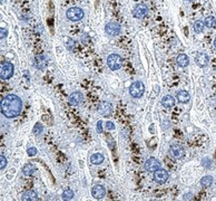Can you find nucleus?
I'll return each mask as SVG.
<instances>
[{
    "label": "nucleus",
    "instance_id": "6",
    "mask_svg": "<svg viewBox=\"0 0 216 201\" xmlns=\"http://www.w3.org/2000/svg\"><path fill=\"white\" fill-rule=\"evenodd\" d=\"M153 179H154L155 182L158 183V184H164L168 179V172L166 171V170L160 169L159 168V169L156 170V171L154 172Z\"/></svg>",
    "mask_w": 216,
    "mask_h": 201
},
{
    "label": "nucleus",
    "instance_id": "4",
    "mask_svg": "<svg viewBox=\"0 0 216 201\" xmlns=\"http://www.w3.org/2000/svg\"><path fill=\"white\" fill-rule=\"evenodd\" d=\"M145 92V85L141 83L140 80H136L134 82L133 84L129 87V93L133 97L135 98H139V97L143 96V94Z\"/></svg>",
    "mask_w": 216,
    "mask_h": 201
},
{
    "label": "nucleus",
    "instance_id": "1",
    "mask_svg": "<svg viewBox=\"0 0 216 201\" xmlns=\"http://www.w3.org/2000/svg\"><path fill=\"white\" fill-rule=\"evenodd\" d=\"M0 107H1V114L7 118L17 117L22 111V101L17 95L9 94L1 99Z\"/></svg>",
    "mask_w": 216,
    "mask_h": 201
},
{
    "label": "nucleus",
    "instance_id": "21",
    "mask_svg": "<svg viewBox=\"0 0 216 201\" xmlns=\"http://www.w3.org/2000/svg\"><path fill=\"white\" fill-rule=\"evenodd\" d=\"M35 172H36V166L34 165V164H31V163L26 164V165L22 168V173H24L25 175H27V177H30V175H32Z\"/></svg>",
    "mask_w": 216,
    "mask_h": 201
},
{
    "label": "nucleus",
    "instance_id": "30",
    "mask_svg": "<svg viewBox=\"0 0 216 201\" xmlns=\"http://www.w3.org/2000/svg\"><path fill=\"white\" fill-rule=\"evenodd\" d=\"M97 131H98L99 133H102L103 132V122L102 121H98V122H97Z\"/></svg>",
    "mask_w": 216,
    "mask_h": 201
},
{
    "label": "nucleus",
    "instance_id": "25",
    "mask_svg": "<svg viewBox=\"0 0 216 201\" xmlns=\"http://www.w3.org/2000/svg\"><path fill=\"white\" fill-rule=\"evenodd\" d=\"M74 197H75L74 191L70 190V189H67V190H65L64 192H62V199H64V200H71Z\"/></svg>",
    "mask_w": 216,
    "mask_h": 201
},
{
    "label": "nucleus",
    "instance_id": "13",
    "mask_svg": "<svg viewBox=\"0 0 216 201\" xmlns=\"http://www.w3.org/2000/svg\"><path fill=\"white\" fill-rule=\"evenodd\" d=\"M84 101V95L80 92H74L70 94L69 96V103L72 106H78L83 103Z\"/></svg>",
    "mask_w": 216,
    "mask_h": 201
},
{
    "label": "nucleus",
    "instance_id": "17",
    "mask_svg": "<svg viewBox=\"0 0 216 201\" xmlns=\"http://www.w3.org/2000/svg\"><path fill=\"white\" fill-rule=\"evenodd\" d=\"M162 104L164 105V107L166 108H172L175 105V98L172 95H165L162 99Z\"/></svg>",
    "mask_w": 216,
    "mask_h": 201
},
{
    "label": "nucleus",
    "instance_id": "3",
    "mask_svg": "<svg viewBox=\"0 0 216 201\" xmlns=\"http://www.w3.org/2000/svg\"><path fill=\"white\" fill-rule=\"evenodd\" d=\"M84 15H85L84 10L79 7H71L66 12L67 18L71 20V22H79L84 18Z\"/></svg>",
    "mask_w": 216,
    "mask_h": 201
},
{
    "label": "nucleus",
    "instance_id": "10",
    "mask_svg": "<svg viewBox=\"0 0 216 201\" xmlns=\"http://www.w3.org/2000/svg\"><path fill=\"white\" fill-rule=\"evenodd\" d=\"M91 196L95 199H103L106 196V188L102 184H96L94 185L91 189Z\"/></svg>",
    "mask_w": 216,
    "mask_h": 201
},
{
    "label": "nucleus",
    "instance_id": "26",
    "mask_svg": "<svg viewBox=\"0 0 216 201\" xmlns=\"http://www.w3.org/2000/svg\"><path fill=\"white\" fill-rule=\"evenodd\" d=\"M37 152H38V150L34 146L29 147V149L27 150V153H28V156H35L36 154H37Z\"/></svg>",
    "mask_w": 216,
    "mask_h": 201
},
{
    "label": "nucleus",
    "instance_id": "2",
    "mask_svg": "<svg viewBox=\"0 0 216 201\" xmlns=\"http://www.w3.org/2000/svg\"><path fill=\"white\" fill-rule=\"evenodd\" d=\"M13 72H15V67L11 63L3 62L1 63V68H0V78L2 80L9 79L12 77Z\"/></svg>",
    "mask_w": 216,
    "mask_h": 201
},
{
    "label": "nucleus",
    "instance_id": "29",
    "mask_svg": "<svg viewBox=\"0 0 216 201\" xmlns=\"http://www.w3.org/2000/svg\"><path fill=\"white\" fill-rule=\"evenodd\" d=\"M0 31H1V39H3V38L7 37V34H8V31H7V29H6V28L1 27V29H0Z\"/></svg>",
    "mask_w": 216,
    "mask_h": 201
},
{
    "label": "nucleus",
    "instance_id": "22",
    "mask_svg": "<svg viewBox=\"0 0 216 201\" xmlns=\"http://www.w3.org/2000/svg\"><path fill=\"white\" fill-rule=\"evenodd\" d=\"M212 183H213V177H211V175H205L200 179V185L203 188L211 187Z\"/></svg>",
    "mask_w": 216,
    "mask_h": 201
},
{
    "label": "nucleus",
    "instance_id": "5",
    "mask_svg": "<svg viewBox=\"0 0 216 201\" xmlns=\"http://www.w3.org/2000/svg\"><path fill=\"white\" fill-rule=\"evenodd\" d=\"M123 64V59L117 54H112L107 57V65L112 70H117L122 67Z\"/></svg>",
    "mask_w": 216,
    "mask_h": 201
},
{
    "label": "nucleus",
    "instance_id": "12",
    "mask_svg": "<svg viewBox=\"0 0 216 201\" xmlns=\"http://www.w3.org/2000/svg\"><path fill=\"white\" fill-rule=\"evenodd\" d=\"M208 62H209V58H208L207 54H205V53L196 54V56H195V63H196L197 66L206 67L208 65Z\"/></svg>",
    "mask_w": 216,
    "mask_h": 201
},
{
    "label": "nucleus",
    "instance_id": "14",
    "mask_svg": "<svg viewBox=\"0 0 216 201\" xmlns=\"http://www.w3.org/2000/svg\"><path fill=\"white\" fill-rule=\"evenodd\" d=\"M147 12H148V9H147L146 6H145V5H138L136 8L134 9L133 16L135 17V18L141 19V18H144V17L146 16Z\"/></svg>",
    "mask_w": 216,
    "mask_h": 201
},
{
    "label": "nucleus",
    "instance_id": "20",
    "mask_svg": "<svg viewBox=\"0 0 216 201\" xmlns=\"http://www.w3.org/2000/svg\"><path fill=\"white\" fill-rule=\"evenodd\" d=\"M105 158L103 156L102 153H94L93 156H90V162L95 165H99V164H102L104 162Z\"/></svg>",
    "mask_w": 216,
    "mask_h": 201
},
{
    "label": "nucleus",
    "instance_id": "24",
    "mask_svg": "<svg viewBox=\"0 0 216 201\" xmlns=\"http://www.w3.org/2000/svg\"><path fill=\"white\" fill-rule=\"evenodd\" d=\"M204 27H205V24H204V22H202V20H196L194 24V30L195 32H197V34H200V32H202L204 30Z\"/></svg>",
    "mask_w": 216,
    "mask_h": 201
},
{
    "label": "nucleus",
    "instance_id": "16",
    "mask_svg": "<svg viewBox=\"0 0 216 201\" xmlns=\"http://www.w3.org/2000/svg\"><path fill=\"white\" fill-rule=\"evenodd\" d=\"M176 63L178 64V66L181 67H186L190 64V58L186 54H179L176 58Z\"/></svg>",
    "mask_w": 216,
    "mask_h": 201
},
{
    "label": "nucleus",
    "instance_id": "31",
    "mask_svg": "<svg viewBox=\"0 0 216 201\" xmlns=\"http://www.w3.org/2000/svg\"><path fill=\"white\" fill-rule=\"evenodd\" d=\"M106 129L108 130V131H110V130H114L115 129V125L113 122H107L106 124Z\"/></svg>",
    "mask_w": 216,
    "mask_h": 201
},
{
    "label": "nucleus",
    "instance_id": "15",
    "mask_svg": "<svg viewBox=\"0 0 216 201\" xmlns=\"http://www.w3.org/2000/svg\"><path fill=\"white\" fill-rule=\"evenodd\" d=\"M47 64H48V60H47L45 55H39V56L36 57V67H37V68H39V69H45Z\"/></svg>",
    "mask_w": 216,
    "mask_h": 201
},
{
    "label": "nucleus",
    "instance_id": "7",
    "mask_svg": "<svg viewBox=\"0 0 216 201\" xmlns=\"http://www.w3.org/2000/svg\"><path fill=\"white\" fill-rule=\"evenodd\" d=\"M185 154V151H184V147L182 146V145H178V144H174L169 147V156L171 158L175 159V160H179L184 156Z\"/></svg>",
    "mask_w": 216,
    "mask_h": 201
},
{
    "label": "nucleus",
    "instance_id": "33",
    "mask_svg": "<svg viewBox=\"0 0 216 201\" xmlns=\"http://www.w3.org/2000/svg\"><path fill=\"white\" fill-rule=\"evenodd\" d=\"M187 1H193V0H187Z\"/></svg>",
    "mask_w": 216,
    "mask_h": 201
},
{
    "label": "nucleus",
    "instance_id": "8",
    "mask_svg": "<svg viewBox=\"0 0 216 201\" xmlns=\"http://www.w3.org/2000/svg\"><path fill=\"white\" fill-rule=\"evenodd\" d=\"M160 162L155 158H149L148 160L145 162L144 164V169L147 172H155L156 170H158L160 168Z\"/></svg>",
    "mask_w": 216,
    "mask_h": 201
},
{
    "label": "nucleus",
    "instance_id": "27",
    "mask_svg": "<svg viewBox=\"0 0 216 201\" xmlns=\"http://www.w3.org/2000/svg\"><path fill=\"white\" fill-rule=\"evenodd\" d=\"M43 132V126L40 125L39 123H37L35 125V127H34V133L36 134V135H38V134H40Z\"/></svg>",
    "mask_w": 216,
    "mask_h": 201
},
{
    "label": "nucleus",
    "instance_id": "32",
    "mask_svg": "<svg viewBox=\"0 0 216 201\" xmlns=\"http://www.w3.org/2000/svg\"><path fill=\"white\" fill-rule=\"evenodd\" d=\"M214 47H215V48H216V38H215V39H214Z\"/></svg>",
    "mask_w": 216,
    "mask_h": 201
},
{
    "label": "nucleus",
    "instance_id": "9",
    "mask_svg": "<svg viewBox=\"0 0 216 201\" xmlns=\"http://www.w3.org/2000/svg\"><path fill=\"white\" fill-rule=\"evenodd\" d=\"M105 31L109 36H117L122 31V27L117 22H108L105 27Z\"/></svg>",
    "mask_w": 216,
    "mask_h": 201
},
{
    "label": "nucleus",
    "instance_id": "18",
    "mask_svg": "<svg viewBox=\"0 0 216 201\" xmlns=\"http://www.w3.org/2000/svg\"><path fill=\"white\" fill-rule=\"evenodd\" d=\"M21 199L24 201H36L38 200V194L34 190H29L22 194Z\"/></svg>",
    "mask_w": 216,
    "mask_h": 201
},
{
    "label": "nucleus",
    "instance_id": "28",
    "mask_svg": "<svg viewBox=\"0 0 216 201\" xmlns=\"http://www.w3.org/2000/svg\"><path fill=\"white\" fill-rule=\"evenodd\" d=\"M0 161H1V163H0V169L3 170L6 168V165H7V159H6V156H0Z\"/></svg>",
    "mask_w": 216,
    "mask_h": 201
},
{
    "label": "nucleus",
    "instance_id": "19",
    "mask_svg": "<svg viewBox=\"0 0 216 201\" xmlns=\"http://www.w3.org/2000/svg\"><path fill=\"white\" fill-rule=\"evenodd\" d=\"M191 99V95L187 91H181L177 93V101L179 103H187Z\"/></svg>",
    "mask_w": 216,
    "mask_h": 201
},
{
    "label": "nucleus",
    "instance_id": "23",
    "mask_svg": "<svg viewBox=\"0 0 216 201\" xmlns=\"http://www.w3.org/2000/svg\"><path fill=\"white\" fill-rule=\"evenodd\" d=\"M204 24L206 27H209V28H216V19L213 16H208L205 18Z\"/></svg>",
    "mask_w": 216,
    "mask_h": 201
},
{
    "label": "nucleus",
    "instance_id": "11",
    "mask_svg": "<svg viewBox=\"0 0 216 201\" xmlns=\"http://www.w3.org/2000/svg\"><path fill=\"white\" fill-rule=\"evenodd\" d=\"M98 112L105 117H108L113 113V105L108 102H102L98 106Z\"/></svg>",
    "mask_w": 216,
    "mask_h": 201
}]
</instances>
